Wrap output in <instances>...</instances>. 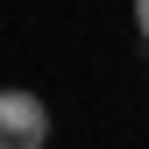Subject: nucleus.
<instances>
[{
  "label": "nucleus",
  "instance_id": "f257e3e1",
  "mask_svg": "<svg viewBox=\"0 0 149 149\" xmlns=\"http://www.w3.org/2000/svg\"><path fill=\"white\" fill-rule=\"evenodd\" d=\"M43 142H50V107L36 92L7 85L0 92V149H43Z\"/></svg>",
  "mask_w": 149,
  "mask_h": 149
},
{
  "label": "nucleus",
  "instance_id": "f03ea898",
  "mask_svg": "<svg viewBox=\"0 0 149 149\" xmlns=\"http://www.w3.org/2000/svg\"><path fill=\"white\" fill-rule=\"evenodd\" d=\"M135 29H142V36H149V0H135Z\"/></svg>",
  "mask_w": 149,
  "mask_h": 149
}]
</instances>
